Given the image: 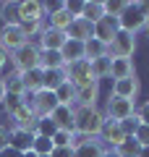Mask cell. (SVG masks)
<instances>
[{"mask_svg": "<svg viewBox=\"0 0 149 157\" xmlns=\"http://www.w3.org/2000/svg\"><path fill=\"white\" fill-rule=\"evenodd\" d=\"M76 110V134H86L92 139H99V131L105 126V113L97 107H73Z\"/></svg>", "mask_w": 149, "mask_h": 157, "instance_id": "obj_1", "label": "cell"}, {"mask_svg": "<svg viewBox=\"0 0 149 157\" xmlns=\"http://www.w3.org/2000/svg\"><path fill=\"white\" fill-rule=\"evenodd\" d=\"M118 24H120L123 32L139 34V32H144V26L149 24V18H147V13H144L141 3H131V0H128V3H126V11H123L120 18H118Z\"/></svg>", "mask_w": 149, "mask_h": 157, "instance_id": "obj_2", "label": "cell"}, {"mask_svg": "<svg viewBox=\"0 0 149 157\" xmlns=\"http://www.w3.org/2000/svg\"><path fill=\"white\" fill-rule=\"evenodd\" d=\"M11 60H13V66H16V73L39 68V45H34V42L21 45L16 52H11Z\"/></svg>", "mask_w": 149, "mask_h": 157, "instance_id": "obj_3", "label": "cell"}, {"mask_svg": "<svg viewBox=\"0 0 149 157\" xmlns=\"http://www.w3.org/2000/svg\"><path fill=\"white\" fill-rule=\"evenodd\" d=\"M133 113H136V102L123 100V97H113L110 94V100H107V105H105V118L107 121H115V123L128 121Z\"/></svg>", "mask_w": 149, "mask_h": 157, "instance_id": "obj_4", "label": "cell"}, {"mask_svg": "<svg viewBox=\"0 0 149 157\" xmlns=\"http://www.w3.org/2000/svg\"><path fill=\"white\" fill-rule=\"evenodd\" d=\"M133 52H136V34L123 32V29L113 37L110 45H107V55L110 58H131Z\"/></svg>", "mask_w": 149, "mask_h": 157, "instance_id": "obj_5", "label": "cell"}, {"mask_svg": "<svg viewBox=\"0 0 149 157\" xmlns=\"http://www.w3.org/2000/svg\"><path fill=\"white\" fill-rule=\"evenodd\" d=\"M66 76H68V81H71L76 89H84V86H89V84L97 81L94 73H92V63L89 60H76V63H71V66H66Z\"/></svg>", "mask_w": 149, "mask_h": 157, "instance_id": "obj_6", "label": "cell"}, {"mask_svg": "<svg viewBox=\"0 0 149 157\" xmlns=\"http://www.w3.org/2000/svg\"><path fill=\"white\" fill-rule=\"evenodd\" d=\"M60 105L55 97V92H50V89H39L37 94H34V102H32V110L37 118H50L52 113H55V107Z\"/></svg>", "mask_w": 149, "mask_h": 157, "instance_id": "obj_7", "label": "cell"}, {"mask_svg": "<svg viewBox=\"0 0 149 157\" xmlns=\"http://www.w3.org/2000/svg\"><path fill=\"white\" fill-rule=\"evenodd\" d=\"M29 39L24 37V32H21V26H3L0 29V47H3V50L8 52V55H11V52H16L18 47L21 45H26Z\"/></svg>", "mask_w": 149, "mask_h": 157, "instance_id": "obj_8", "label": "cell"}, {"mask_svg": "<svg viewBox=\"0 0 149 157\" xmlns=\"http://www.w3.org/2000/svg\"><path fill=\"white\" fill-rule=\"evenodd\" d=\"M126 139H128V134L123 131L120 123H115V121H105V126H102V131H99V141H102L105 147L115 149V147H120Z\"/></svg>", "mask_w": 149, "mask_h": 157, "instance_id": "obj_9", "label": "cell"}, {"mask_svg": "<svg viewBox=\"0 0 149 157\" xmlns=\"http://www.w3.org/2000/svg\"><path fill=\"white\" fill-rule=\"evenodd\" d=\"M18 18L24 21H44L47 18V8H44V3H39V0H21L18 3Z\"/></svg>", "mask_w": 149, "mask_h": 157, "instance_id": "obj_10", "label": "cell"}, {"mask_svg": "<svg viewBox=\"0 0 149 157\" xmlns=\"http://www.w3.org/2000/svg\"><path fill=\"white\" fill-rule=\"evenodd\" d=\"M110 94L136 102V97H139V78H136V73L128 76V78H118V81H113V92H110Z\"/></svg>", "mask_w": 149, "mask_h": 157, "instance_id": "obj_11", "label": "cell"}, {"mask_svg": "<svg viewBox=\"0 0 149 157\" xmlns=\"http://www.w3.org/2000/svg\"><path fill=\"white\" fill-rule=\"evenodd\" d=\"M52 121H55L58 131H71V134H76V110L68 105H58L55 113H52Z\"/></svg>", "mask_w": 149, "mask_h": 157, "instance_id": "obj_12", "label": "cell"}, {"mask_svg": "<svg viewBox=\"0 0 149 157\" xmlns=\"http://www.w3.org/2000/svg\"><path fill=\"white\" fill-rule=\"evenodd\" d=\"M66 37L68 39H78V42H89V39L94 37V24L78 16V18H73V24L68 26Z\"/></svg>", "mask_w": 149, "mask_h": 157, "instance_id": "obj_13", "label": "cell"}, {"mask_svg": "<svg viewBox=\"0 0 149 157\" xmlns=\"http://www.w3.org/2000/svg\"><path fill=\"white\" fill-rule=\"evenodd\" d=\"M120 32V24H118V18H110V16H105L102 21H97L94 24V37L99 39V42H105V45H110L113 42V37Z\"/></svg>", "mask_w": 149, "mask_h": 157, "instance_id": "obj_14", "label": "cell"}, {"mask_svg": "<svg viewBox=\"0 0 149 157\" xmlns=\"http://www.w3.org/2000/svg\"><path fill=\"white\" fill-rule=\"evenodd\" d=\"M66 32H58V29L44 26V32L39 34V50H60L66 45Z\"/></svg>", "mask_w": 149, "mask_h": 157, "instance_id": "obj_15", "label": "cell"}, {"mask_svg": "<svg viewBox=\"0 0 149 157\" xmlns=\"http://www.w3.org/2000/svg\"><path fill=\"white\" fill-rule=\"evenodd\" d=\"M60 55H63V63L71 66L76 60H86V50H84V42L78 39H66V45L60 47Z\"/></svg>", "mask_w": 149, "mask_h": 157, "instance_id": "obj_16", "label": "cell"}, {"mask_svg": "<svg viewBox=\"0 0 149 157\" xmlns=\"http://www.w3.org/2000/svg\"><path fill=\"white\" fill-rule=\"evenodd\" d=\"M34 139H37V134L34 131H26V128H11V147L13 149H18L24 155V152H29L34 147Z\"/></svg>", "mask_w": 149, "mask_h": 157, "instance_id": "obj_17", "label": "cell"}, {"mask_svg": "<svg viewBox=\"0 0 149 157\" xmlns=\"http://www.w3.org/2000/svg\"><path fill=\"white\" fill-rule=\"evenodd\" d=\"M13 126L11 128H26V131H34V126H37V115H34V110L29 105H21L16 113L11 115Z\"/></svg>", "mask_w": 149, "mask_h": 157, "instance_id": "obj_18", "label": "cell"}, {"mask_svg": "<svg viewBox=\"0 0 149 157\" xmlns=\"http://www.w3.org/2000/svg\"><path fill=\"white\" fill-rule=\"evenodd\" d=\"M99 100V81L84 86V89H76V105L73 107H97Z\"/></svg>", "mask_w": 149, "mask_h": 157, "instance_id": "obj_19", "label": "cell"}, {"mask_svg": "<svg viewBox=\"0 0 149 157\" xmlns=\"http://www.w3.org/2000/svg\"><path fill=\"white\" fill-rule=\"evenodd\" d=\"M18 76H21L24 89H26V92H32V94H37V92L44 86V71H42V68H32V71L18 73Z\"/></svg>", "mask_w": 149, "mask_h": 157, "instance_id": "obj_20", "label": "cell"}, {"mask_svg": "<svg viewBox=\"0 0 149 157\" xmlns=\"http://www.w3.org/2000/svg\"><path fill=\"white\" fill-rule=\"evenodd\" d=\"M47 18H50L47 26H50V29H58V32H68V26L73 24V16L68 13L66 6L58 8V11H52V13H47Z\"/></svg>", "mask_w": 149, "mask_h": 157, "instance_id": "obj_21", "label": "cell"}, {"mask_svg": "<svg viewBox=\"0 0 149 157\" xmlns=\"http://www.w3.org/2000/svg\"><path fill=\"white\" fill-rule=\"evenodd\" d=\"M39 68H42V71H55V68H66L60 50H39Z\"/></svg>", "mask_w": 149, "mask_h": 157, "instance_id": "obj_22", "label": "cell"}, {"mask_svg": "<svg viewBox=\"0 0 149 157\" xmlns=\"http://www.w3.org/2000/svg\"><path fill=\"white\" fill-rule=\"evenodd\" d=\"M81 18L97 24L105 18V0H84V11H81Z\"/></svg>", "mask_w": 149, "mask_h": 157, "instance_id": "obj_23", "label": "cell"}, {"mask_svg": "<svg viewBox=\"0 0 149 157\" xmlns=\"http://www.w3.org/2000/svg\"><path fill=\"white\" fill-rule=\"evenodd\" d=\"M136 73V68H133V60L131 58H113V71H110V76L115 78H128V76H133Z\"/></svg>", "mask_w": 149, "mask_h": 157, "instance_id": "obj_24", "label": "cell"}, {"mask_svg": "<svg viewBox=\"0 0 149 157\" xmlns=\"http://www.w3.org/2000/svg\"><path fill=\"white\" fill-rule=\"evenodd\" d=\"M102 155H105V144L99 139H92L86 144L73 147V157H102Z\"/></svg>", "mask_w": 149, "mask_h": 157, "instance_id": "obj_25", "label": "cell"}, {"mask_svg": "<svg viewBox=\"0 0 149 157\" xmlns=\"http://www.w3.org/2000/svg\"><path fill=\"white\" fill-rule=\"evenodd\" d=\"M55 97H58V102H60V105L73 107V105H76V86H73L71 81H63V84L55 89Z\"/></svg>", "mask_w": 149, "mask_h": 157, "instance_id": "obj_26", "label": "cell"}, {"mask_svg": "<svg viewBox=\"0 0 149 157\" xmlns=\"http://www.w3.org/2000/svg\"><path fill=\"white\" fill-rule=\"evenodd\" d=\"M92 63V73H94V78H107L110 76V71H113V58L110 55H102V58H97V60H89Z\"/></svg>", "mask_w": 149, "mask_h": 157, "instance_id": "obj_27", "label": "cell"}, {"mask_svg": "<svg viewBox=\"0 0 149 157\" xmlns=\"http://www.w3.org/2000/svg\"><path fill=\"white\" fill-rule=\"evenodd\" d=\"M63 81H68V76H66V68H55V71H44V86H42V89H50V92H55L58 86L63 84Z\"/></svg>", "mask_w": 149, "mask_h": 157, "instance_id": "obj_28", "label": "cell"}, {"mask_svg": "<svg viewBox=\"0 0 149 157\" xmlns=\"http://www.w3.org/2000/svg\"><path fill=\"white\" fill-rule=\"evenodd\" d=\"M0 18H3V26H16L21 18H18V3H3L0 6Z\"/></svg>", "mask_w": 149, "mask_h": 157, "instance_id": "obj_29", "label": "cell"}, {"mask_svg": "<svg viewBox=\"0 0 149 157\" xmlns=\"http://www.w3.org/2000/svg\"><path fill=\"white\" fill-rule=\"evenodd\" d=\"M84 50H86V60H97V58L107 55V45L99 42L97 37H92L89 42H84Z\"/></svg>", "mask_w": 149, "mask_h": 157, "instance_id": "obj_30", "label": "cell"}, {"mask_svg": "<svg viewBox=\"0 0 149 157\" xmlns=\"http://www.w3.org/2000/svg\"><path fill=\"white\" fill-rule=\"evenodd\" d=\"M113 152H115L118 157H139V152H141V144H139L133 136H128V139L123 141L120 147H115Z\"/></svg>", "mask_w": 149, "mask_h": 157, "instance_id": "obj_31", "label": "cell"}, {"mask_svg": "<svg viewBox=\"0 0 149 157\" xmlns=\"http://www.w3.org/2000/svg\"><path fill=\"white\" fill-rule=\"evenodd\" d=\"M34 134H37V136H47V139H52V136L58 134V126H55V121H52V118H37Z\"/></svg>", "mask_w": 149, "mask_h": 157, "instance_id": "obj_32", "label": "cell"}, {"mask_svg": "<svg viewBox=\"0 0 149 157\" xmlns=\"http://www.w3.org/2000/svg\"><path fill=\"white\" fill-rule=\"evenodd\" d=\"M52 149H55V144H52V139H47V136H37V139H34V147H32V152H34L37 157L52 155Z\"/></svg>", "mask_w": 149, "mask_h": 157, "instance_id": "obj_33", "label": "cell"}, {"mask_svg": "<svg viewBox=\"0 0 149 157\" xmlns=\"http://www.w3.org/2000/svg\"><path fill=\"white\" fill-rule=\"evenodd\" d=\"M21 26V32H24V37L32 42V37H39V34L44 32V21H24V24H18Z\"/></svg>", "mask_w": 149, "mask_h": 157, "instance_id": "obj_34", "label": "cell"}, {"mask_svg": "<svg viewBox=\"0 0 149 157\" xmlns=\"http://www.w3.org/2000/svg\"><path fill=\"white\" fill-rule=\"evenodd\" d=\"M6 92L8 94H16V97H24V84H21V76L18 73H11V76L6 78Z\"/></svg>", "mask_w": 149, "mask_h": 157, "instance_id": "obj_35", "label": "cell"}, {"mask_svg": "<svg viewBox=\"0 0 149 157\" xmlns=\"http://www.w3.org/2000/svg\"><path fill=\"white\" fill-rule=\"evenodd\" d=\"M128 0H105V16L110 18H120V13L126 11Z\"/></svg>", "mask_w": 149, "mask_h": 157, "instance_id": "obj_36", "label": "cell"}, {"mask_svg": "<svg viewBox=\"0 0 149 157\" xmlns=\"http://www.w3.org/2000/svg\"><path fill=\"white\" fill-rule=\"evenodd\" d=\"M21 105H24V100H21V97H16V94H6V100H3V107H6L8 115H13Z\"/></svg>", "mask_w": 149, "mask_h": 157, "instance_id": "obj_37", "label": "cell"}, {"mask_svg": "<svg viewBox=\"0 0 149 157\" xmlns=\"http://www.w3.org/2000/svg\"><path fill=\"white\" fill-rule=\"evenodd\" d=\"M52 144L55 147H73V134L71 131H58L52 136Z\"/></svg>", "mask_w": 149, "mask_h": 157, "instance_id": "obj_38", "label": "cell"}, {"mask_svg": "<svg viewBox=\"0 0 149 157\" xmlns=\"http://www.w3.org/2000/svg\"><path fill=\"white\" fill-rule=\"evenodd\" d=\"M133 139H136L141 147H149V126L139 123V126H136V131H133Z\"/></svg>", "mask_w": 149, "mask_h": 157, "instance_id": "obj_39", "label": "cell"}, {"mask_svg": "<svg viewBox=\"0 0 149 157\" xmlns=\"http://www.w3.org/2000/svg\"><path fill=\"white\" fill-rule=\"evenodd\" d=\"M8 144H11V128L0 126V155H3V149H8Z\"/></svg>", "mask_w": 149, "mask_h": 157, "instance_id": "obj_40", "label": "cell"}, {"mask_svg": "<svg viewBox=\"0 0 149 157\" xmlns=\"http://www.w3.org/2000/svg\"><path fill=\"white\" fill-rule=\"evenodd\" d=\"M50 157H73V147H55Z\"/></svg>", "mask_w": 149, "mask_h": 157, "instance_id": "obj_41", "label": "cell"}, {"mask_svg": "<svg viewBox=\"0 0 149 157\" xmlns=\"http://www.w3.org/2000/svg\"><path fill=\"white\" fill-rule=\"evenodd\" d=\"M136 115H139V121H141L144 126H149V102H144V105H141V110H139Z\"/></svg>", "mask_w": 149, "mask_h": 157, "instance_id": "obj_42", "label": "cell"}, {"mask_svg": "<svg viewBox=\"0 0 149 157\" xmlns=\"http://www.w3.org/2000/svg\"><path fill=\"white\" fill-rule=\"evenodd\" d=\"M0 157H24V155H21L18 149H13L11 144H8V149H3V155H0Z\"/></svg>", "mask_w": 149, "mask_h": 157, "instance_id": "obj_43", "label": "cell"}, {"mask_svg": "<svg viewBox=\"0 0 149 157\" xmlns=\"http://www.w3.org/2000/svg\"><path fill=\"white\" fill-rule=\"evenodd\" d=\"M8 60H11V55H8V52H6V50H3V47H0V68L6 66V63H8Z\"/></svg>", "mask_w": 149, "mask_h": 157, "instance_id": "obj_44", "label": "cell"}, {"mask_svg": "<svg viewBox=\"0 0 149 157\" xmlns=\"http://www.w3.org/2000/svg\"><path fill=\"white\" fill-rule=\"evenodd\" d=\"M6 94H8V92H6V78H0V102L6 100Z\"/></svg>", "mask_w": 149, "mask_h": 157, "instance_id": "obj_45", "label": "cell"}, {"mask_svg": "<svg viewBox=\"0 0 149 157\" xmlns=\"http://www.w3.org/2000/svg\"><path fill=\"white\" fill-rule=\"evenodd\" d=\"M139 157H149V147H141V152H139Z\"/></svg>", "mask_w": 149, "mask_h": 157, "instance_id": "obj_46", "label": "cell"}, {"mask_svg": "<svg viewBox=\"0 0 149 157\" xmlns=\"http://www.w3.org/2000/svg\"><path fill=\"white\" fill-rule=\"evenodd\" d=\"M141 8H144V13H147V18H149V0H147V3H141Z\"/></svg>", "mask_w": 149, "mask_h": 157, "instance_id": "obj_47", "label": "cell"}, {"mask_svg": "<svg viewBox=\"0 0 149 157\" xmlns=\"http://www.w3.org/2000/svg\"><path fill=\"white\" fill-rule=\"evenodd\" d=\"M102 157H118V155H115L113 149H105V155H102Z\"/></svg>", "mask_w": 149, "mask_h": 157, "instance_id": "obj_48", "label": "cell"}, {"mask_svg": "<svg viewBox=\"0 0 149 157\" xmlns=\"http://www.w3.org/2000/svg\"><path fill=\"white\" fill-rule=\"evenodd\" d=\"M24 157H37V155H34V152L29 149V152H24Z\"/></svg>", "mask_w": 149, "mask_h": 157, "instance_id": "obj_49", "label": "cell"}, {"mask_svg": "<svg viewBox=\"0 0 149 157\" xmlns=\"http://www.w3.org/2000/svg\"><path fill=\"white\" fill-rule=\"evenodd\" d=\"M144 29H147V32H149V24H147V26H144Z\"/></svg>", "mask_w": 149, "mask_h": 157, "instance_id": "obj_50", "label": "cell"}, {"mask_svg": "<svg viewBox=\"0 0 149 157\" xmlns=\"http://www.w3.org/2000/svg\"><path fill=\"white\" fill-rule=\"evenodd\" d=\"M44 157H50V155H44Z\"/></svg>", "mask_w": 149, "mask_h": 157, "instance_id": "obj_51", "label": "cell"}]
</instances>
